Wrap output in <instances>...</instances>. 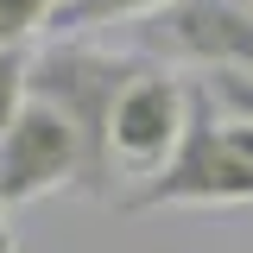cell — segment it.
Wrapping results in <instances>:
<instances>
[{
	"label": "cell",
	"instance_id": "cell-1",
	"mask_svg": "<svg viewBox=\"0 0 253 253\" xmlns=\"http://www.w3.org/2000/svg\"><path fill=\"white\" fill-rule=\"evenodd\" d=\"M171 203H253V114H228L203 83H190V126L177 158L146 177L121 209H171Z\"/></svg>",
	"mask_w": 253,
	"mask_h": 253
},
{
	"label": "cell",
	"instance_id": "cell-2",
	"mask_svg": "<svg viewBox=\"0 0 253 253\" xmlns=\"http://www.w3.org/2000/svg\"><path fill=\"white\" fill-rule=\"evenodd\" d=\"M133 76H146V57L126 51H95V44H44L32 57V95L51 101L83 139V196L114 190V152H108V126Z\"/></svg>",
	"mask_w": 253,
	"mask_h": 253
},
{
	"label": "cell",
	"instance_id": "cell-3",
	"mask_svg": "<svg viewBox=\"0 0 253 253\" xmlns=\"http://www.w3.org/2000/svg\"><path fill=\"white\" fill-rule=\"evenodd\" d=\"M190 126V83H177L165 63H146V76H133L108 126V152L114 177H158Z\"/></svg>",
	"mask_w": 253,
	"mask_h": 253
},
{
	"label": "cell",
	"instance_id": "cell-4",
	"mask_svg": "<svg viewBox=\"0 0 253 253\" xmlns=\"http://www.w3.org/2000/svg\"><path fill=\"white\" fill-rule=\"evenodd\" d=\"M63 184L83 190V139L51 101L32 95L19 108V121L0 133V203L13 209V203L51 196Z\"/></svg>",
	"mask_w": 253,
	"mask_h": 253
},
{
	"label": "cell",
	"instance_id": "cell-5",
	"mask_svg": "<svg viewBox=\"0 0 253 253\" xmlns=\"http://www.w3.org/2000/svg\"><path fill=\"white\" fill-rule=\"evenodd\" d=\"M139 38L158 57L253 76V0H171L165 13L139 26Z\"/></svg>",
	"mask_w": 253,
	"mask_h": 253
},
{
	"label": "cell",
	"instance_id": "cell-6",
	"mask_svg": "<svg viewBox=\"0 0 253 253\" xmlns=\"http://www.w3.org/2000/svg\"><path fill=\"white\" fill-rule=\"evenodd\" d=\"M171 0H63L51 13V32H89V26H121V19H152Z\"/></svg>",
	"mask_w": 253,
	"mask_h": 253
},
{
	"label": "cell",
	"instance_id": "cell-7",
	"mask_svg": "<svg viewBox=\"0 0 253 253\" xmlns=\"http://www.w3.org/2000/svg\"><path fill=\"white\" fill-rule=\"evenodd\" d=\"M26 101H32V51L13 44V51H0V133L19 121Z\"/></svg>",
	"mask_w": 253,
	"mask_h": 253
},
{
	"label": "cell",
	"instance_id": "cell-8",
	"mask_svg": "<svg viewBox=\"0 0 253 253\" xmlns=\"http://www.w3.org/2000/svg\"><path fill=\"white\" fill-rule=\"evenodd\" d=\"M57 6H63V0H0V51L26 44L38 26H51Z\"/></svg>",
	"mask_w": 253,
	"mask_h": 253
},
{
	"label": "cell",
	"instance_id": "cell-9",
	"mask_svg": "<svg viewBox=\"0 0 253 253\" xmlns=\"http://www.w3.org/2000/svg\"><path fill=\"white\" fill-rule=\"evenodd\" d=\"M6 209V203H0ZM0 253H13V234H6V215H0Z\"/></svg>",
	"mask_w": 253,
	"mask_h": 253
}]
</instances>
